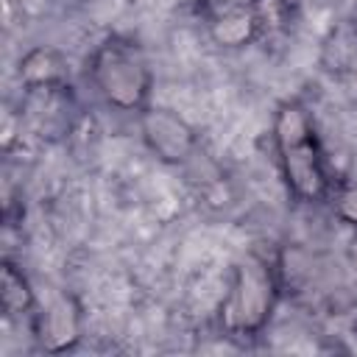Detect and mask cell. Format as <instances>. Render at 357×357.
Wrapping results in <instances>:
<instances>
[{"label":"cell","mask_w":357,"mask_h":357,"mask_svg":"<svg viewBox=\"0 0 357 357\" xmlns=\"http://www.w3.org/2000/svg\"><path fill=\"white\" fill-rule=\"evenodd\" d=\"M321 67L329 75H354L357 73V25L343 20L329 28L321 42Z\"/></svg>","instance_id":"obj_9"},{"label":"cell","mask_w":357,"mask_h":357,"mask_svg":"<svg viewBox=\"0 0 357 357\" xmlns=\"http://www.w3.org/2000/svg\"><path fill=\"white\" fill-rule=\"evenodd\" d=\"M86 70L98 98L106 106L134 114L151 106L153 67L142 45H137L131 36L112 33L100 39L86 61Z\"/></svg>","instance_id":"obj_3"},{"label":"cell","mask_w":357,"mask_h":357,"mask_svg":"<svg viewBox=\"0 0 357 357\" xmlns=\"http://www.w3.org/2000/svg\"><path fill=\"white\" fill-rule=\"evenodd\" d=\"M139 134L148 151L165 165H184L195 148V128L167 106H148L139 112Z\"/></svg>","instance_id":"obj_4"},{"label":"cell","mask_w":357,"mask_h":357,"mask_svg":"<svg viewBox=\"0 0 357 357\" xmlns=\"http://www.w3.org/2000/svg\"><path fill=\"white\" fill-rule=\"evenodd\" d=\"M265 3L262 6H245V8H229V11H215L204 17L206 33L218 47L226 50H240L254 45L262 31H265Z\"/></svg>","instance_id":"obj_6"},{"label":"cell","mask_w":357,"mask_h":357,"mask_svg":"<svg viewBox=\"0 0 357 357\" xmlns=\"http://www.w3.org/2000/svg\"><path fill=\"white\" fill-rule=\"evenodd\" d=\"M0 307L8 321L31 318L39 307L36 290L31 287L22 268L11 259H3V265H0Z\"/></svg>","instance_id":"obj_8"},{"label":"cell","mask_w":357,"mask_h":357,"mask_svg":"<svg viewBox=\"0 0 357 357\" xmlns=\"http://www.w3.org/2000/svg\"><path fill=\"white\" fill-rule=\"evenodd\" d=\"M20 84L22 89H36V86H59V84H70V70H67V59L61 50L47 47V45H36L31 47L17 67Z\"/></svg>","instance_id":"obj_7"},{"label":"cell","mask_w":357,"mask_h":357,"mask_svg":"<svg viewBox=\"0 0 357 357\" xmlns=\"http://www.w3.org/2000/svg\"><path fill=\"white\" fill-rule=\"evenodd\" d=\"M282 296L279 273L262 254H245L231 265L229 287L218 304V326L226 337L251 340L265 332Z\"/></svg>","instance_id":"obj_2"},{"label":"cell","mask_w":357,"mask_h":357,"mask_svg":"<svg viewBox=\"0 0 357 357\" xmlns=\"http://www.w3.org/2000/svg\"><path fill=\"white\" fill-rule=\"evenodd\" d=\"M81 329H84L81 307L67 293L53 296L47 304H39L36 312L31 315L33 340L47 354H61L75 349L81 340Z\"/></svg>","instance_id":"obj_5"},{"label":"cell","mask_w":357,"mask_h":357,"mask_svg":"<svg viewBox=\"0 0 357 357\" xmlns=\"http://www.w3.org/2000/svg\"><path fill=\"white\" fill-rule=\"evenodd\" d=\"M329 198H332L335 215L357 231V184L354 181H337L332 187V195Z\"/></svg>","instance_id":"obj_10"},{"label":"cell","mask_w":357,"mask_h":357,"mask_svg":"<svg viewBox=\"0 0 357 357\" xmlns=\"http://www.w3.org/2000/svg\"><path fill=\"white\" fill-rule=\"evenodd\" d=\"M201 17L215 14V11H229V8H245V6H262L265 0H195Z\"/></svg>","instance_id":"obj_11"},{"label":"cell","mask_w":357,"mask_h":357,"mask_svg":"<svg viewBox=\"0 0 357 357\" xmlns=\"http://www.w3.org/2000/svg\"><path fill=\"white\" fill-rule=\"evenodd\" d=\"M271 137L287 192L298 204L329 201L335 181L310 109L301 100H282L273 112Z\"/></svg>","instance_id":"obj_1"}]
</instances>
